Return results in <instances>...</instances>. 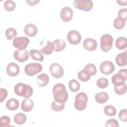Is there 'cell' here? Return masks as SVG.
Instances as JSON below:
<instances>
[{
	"instance_id": "obj_1",
	"label": "cell",
	"mask_w": 127,
	"mask_h": 127,
	"mask_svg": "<svg viewBox=\"0 0 127 127\" xmlns=\"http://www.w3.org/2000/svg\"><path fill=\"white\" fill-rule=\"evenodd\" d=\"M54 100L60 103H65L68 99V93L65 85L62 83L54 85L52 89Z\"/></svg>"
},
{
	"instance_id": "obj_2",
	"label": "cell",
	"mask_w": 127,
	"mask_h": 127,
	"mask_svg": "<svg viewBox=\"0 0 127 127\" xmlns=\"http://www.w3.org/2000/svg\"><path fill=\"white\" fill-rule=\"evenodd\" d=\"M14 93L18 96L29 98L33 93V89L31 86L23 83H17L14 87Z\"/></svg>"
},
{
	"instance_id": "obj_3",
	"label": "cell",
	"mask_w": 127,
	"mask_h": 127,
	"mask_svg": "<svg viewBox=\"0 0 127 127\" xmlns=\"http://www.w3.org/2000/svg\"><path fill=\"white\" fill-rule=\"evenodd\" d=\"M87 101L88 97L85 93H78L75 97L74 103L75 108L79 111L84 110L86 108Z\"/></svg>"
},
{
	"instance_id": "obj_4",
	"label": "cell",
	"mask_w": 127,
	"mask_h": 127,
	"mask_svg": "<svg viewBox=\"0 0 127 127\" xmlns=\"http://www.w3.org/2000/svg\"><path fill=\"white\" fill-rule=\"evenodd\" d=\"M127 79V69L126 68L120 69L118 73L113 75L111 80L114 86H119L126 83Z\"/></svg>"
},
{
	"instance_id": "obj_5",
	"label": "cell",
	"mask_w": 127,
	"mask_h": 127,
	"mask_svg": "<svg viewBox=\"0 0 127 127\" xmlns=\"http://www.w3.org/2000/svg\"><path fill=\"white\" fill-rule=\"evenodd\" d=\"M113 43V37L108 34L103 35L100 38V48L105 52L109 51L112 48Z\"/></svg>"
},
{
	"instance_id": "obj_6",
	"label": "cell",
	"mask_w": 127,
	"mask_h": 127,
	"mask_svg": "<svg viewBox=\"0 0 127 127\" xmlns=\"http://www.w3.org/2000/svg\"><path fill=\"white\" fill-rule=\"evenodd\" d=\"M43 66L38 63H29L26 64L24 68L25 73L29 76H34L39 73L42 70Z\"/></svg>"
},
{
	"instance_id": "obj_7",
	"label": "cell",
	"mask_w": 127,
	"mask_h": 127,
	"mask_svg": "<svg viewBox=\"0 0 127 127\" xmlns=\"http://www.w3.org/2000/svg\"><path fill=\"white\" fill-rule=\"evenodd\" d=\"M73 5L78 9L89 11L92 9L93 3L90 0H76L73 2Z\"/></svg>"
},
{
	"instance_id": "obj_8",
	"label": "cell",
	"mask_w": 127,
	"mask_h": 127,
	"mask_svg": "<svg viewBox=\"0 0 127 127\" xmlns=\"http://www.w3.org/2000/svg\"><path fill=\"white\" fill-rule=\"evenodd\" d=\"M30 43L29 38L27 37H16L12 41V45L18 50H25Z\"/></svg>"
},
{
	"instance_id": "obj_9",
	"label": "cell",
	"mask_w": 127,
	"mask_h": 127,
	"mask_svg": "<svg viewBox=\"0 0 127 127\" xmlns=\"http://www.w3.org/2000/svg\"><path fill=\"white\" fill-rule=\"evenodd\" d=\"M67 40L68 42L73 45H77L79 44L81 40V35L80 33L74 30H70L67 35Z\"/></svg>"
},
{
	"instance_id": "obj_10",
	"label": "cell",
	"mask_w": 127,
	"mask_h": 127,
	"mask_svg": "<svg viewBox=\"0 0 127 127\" xmlns=\"http://www.w3.org/2000/svg\"><path fill=\"white\" fill-rule=\"evenodd\" d=\"M51 75L56 78H60L64 75V70L63 67L58 63H53L50 66Z\"/></svg>"
},
{
	"instance_id": "obj_11",
	"label": "cell",
	"mask_w": 127,
	"mask_h": 127,
	"mask_svg": "<svg viewBox=\"0 0 127 127\" xmlns=\"http://www.w3.org/2000/svg\"><path fill=\"white\" fill-rule=\"evenodd\" d=\"M115 67L113 63L110 61L103 62L100 65V70L104 74L109 75L113 73L115 70Z\"/></svg>"
},
{
	"instance_id": "obj_12",
	"label": "cell",
	"mask_w": 127,
	"mask_h": 127,
	"mask_svg": "<svg viewBox=\"0 0 127 127\" xmlns=\"http://www.w3.org/2000/svg\"><path fill=\"white\" fill-rule=\"evenodd\" d=\"M14 58L19 62H25L29 59V54L26 50H17L14 52Z\"/></svg>"
},
{
	"instance_id": "obj_13",
	"label": "cell",
	"mask_w": 127,
	"mask_h": 127,
	"mask_svg": "<svg viewBox=\"0 0 127 127\" xmlns=\"http://www.w3.org/2000/svg\"><path fill=\"white\" fill-rule=\"evenodd\" d=\"M73 16V10L70 7L65 6L63 7L60 12V17L63 21L68 22L71 20Z\"/></svg>"
},
{
	"instance_id": "obj_14",
	"label": "cell",
	"mask_w": 127,
	"mask_h": 127,
	"mask_svg": "<svg viewBox=\"0 0 127 127\" xmlns=\"http://www.w3.org/2000/svg\"><path fill=\"white\" fill-rule=\"evenodd\" d=\"M7 74L10 76H15L17 75L20 71L19 66L16 64L11 62L8 64L6 68Z\"/></svg>"
},
{
	"instance_id": "obj_15",
	"label": "cell",
	"mask_w": 127,
	"mask_h": 127,
	"mask_svg": "<svg viewBox=\"0 0 127 127\" xmlns=\"http://www.w3.org/2000/svg\"><path fill=\"white\" fill-rule=\"evenodd\" d=\"M83 46L85 50L88 51H93L96 49L97 47V43L95 39L88 38L84 40Z\"/></svg>"
},
{
	"instance_id": "obj_16",
	"label": "cell",
	"mask_w": 127,
	"mask_h": 127,
	"mask_svg": "<svg viewBox=\"0 0 127 127\" xmlns=\"http://www.w3.org/2000/svg\"><path fill=\"white\" fill-rule=\"evenodd\" d=\"M115 60L118 65L120 66H126L127 64V51L118 54Z\"/></svg>"
},
{
	"instance_id": "obj_17",
	"label": "cell",
	"mask_w": 127,
	"mask_h": 127,
	"mask_svg": "<svg viewBox=\"0 0 127 127\" xmlns=\"http://www.w3.org/2000/svg\"><path fill=\"white\" fill-rule=\"evenodd\" d=\"M25 34L29 37H34L37 33L38 29L37 27L33 24L29 23L24 27Z\"/></svg>"
},
{
	"instance_id": "obj_18",
	"label": "cell",
	"mask_w": 127,
	"mask_h": 127,
	"mask_svg": "<svg viewBox=\"0 0 127 127\" xmlns=\"http://www.w3.org/2000/svg\"><path fill=\"white\" fill-rule=\"evenodd\" d=\"M34 107V102L32 100L29 98L24 99L21 104V108L22 110L25 112L31 111Z\"/></svg>"
},
{
	"instance_id": "obj_19",
	"label": "cell",
	"mask_w": 127,
	"mask_h": 127,
	"mask_svg": "<svg viewBox=\"0 0 127 127\" xmlns=\"http://www.w3.org/2000/svg\"><path fill=\"white\" fill-rule=\"evenodd\" d=\"M109 98L108 94L105 92H98L95 96V101L101 104L106 103L108 100Z\"/></svg>"
},
{
	"instance_id": "obj_20",
	"label": "cell",
	"mask_w": 127,
	"mask_h": 127,
	"mask_svg": "<svg viewBox=\"0 0 127 127\" xmlns=\"http://www.w3.org/2000/svg\"><path fill=\"white\" fill-rule=\"evenodd\" d=\"M49 81V77L45 73H41L37 77V82L39 87L46 86Z\"/></svg>"
},
{
	"instance_id": "obj_21",
	"label": "cell",
	"mask_w": 127,
	"mask_h": 127,
	"mask_svg": "<svg viewBox=\"0 0 127 127\" xmlns=\"http://www.w3.org/2000/svg\"><path fill=\"white\" fill-rule=\"evenodd\" d=\"M29 55L31 58L34 61L43 62L44 57L42 53L37 49H32L29 52Z\"/></svg>"
},
{
	"instance_id": "obj_22",
	"label": "cell",
	"mask_w": 127,
	"mask_h": 127,
	"mask_svg": "<svg viewBox=\"0 0 127 127\" xmlns=\"http://www.w3.org/2000/svg\"><path fill=\"white\" fill-rule=\"evenodd\" d=\"M53 43L54 47V50L57 52H61L64 49L66 46L64 41L62 39H56L53 41Z\"/></svg>"
},
{
	"instance_id": "obj_23",
	"label": "cell",
	"mask_w": 127,
	"mask_h": 127,
	"mask_svg": "<svg viewBox=\"0 0 127 127\" xmlns=\"http://www.w3.org/2000/svg\"><path fill=\"white\" fill-rule=\"evenodd\" d=\"M115 45L117 48L122 50L125 49L127 47V39L125 37H118L115 42Z\"/></svg>"
},
{
	"instance_id": "obj_24",
	"label": "cell",
	"mask_w": 127,
	"mask_h": 127,
	"mask_svg": "<svg viewBox=\"0 0 127 127\" xmlns=\"http://www.w3.org/2000/svg\"><path fill=\"white\" fill-rule=\"evenodd\" d=\"M19 106V101L15 98H10L6 103V108L11 111L17 110Z\"/></svg>"
},
{
	"instance_id": "obj_25",
	"label": "cell",
	"mask_w": 127,
	"mask_h": 127,
	"mask_svg": "<svg viewBox=\"0 0 127 127\" xmlns=\"http://www.w3.org/2000/svg\"><path fill=\"white\" fill-rule=\"evenodd\" d=\"M54 50V47L53 43L49 41H48L47 42L46 45L43 48L41 49L40 52L45 55H49L51 54Z\"/></svg>"
},
{
	"instance_id": "obj_26",
	"label": "cell",
	"mask_w": 127,
	"mask_h": 127,
	"mask_svg": "<svg viewBox=\"0 0 127 127\" xmlns=\"http://www.w3.org/2000/svg\"><path fill=\"white\" fill-rule=\"evenodd\" d=\"M27 117L26 116L22 113H19L16 114L14 117V122L15 124L21 125L24 124L26 121Z\"/></svg>"
},
{
	"instance_id": "obj_27",
	"label": "cell",
	"mask_w": 127,
	"mask_h": 127,
	"mask_svg": "<svg viewBox=\"0 0 127 127\" xmlns=\"http://www.w3.org/2000/svg\"><path fill=\"white\" fill-rule=\"evenodd\" d=\"M80 84L77 80L74 79L70 80L68 82V87L72 92H76L80 89Z\"/></svg>"
},
{
	"instance_id": "obj_28",
	"label": "cell",
	"mask_w": 127,
	"mask_h": 127,
	"mask_svg": "<svg viewBox=\"0 0 127 127\" xmlns=\"http://www.w3.org/2000/svg\"><path fill=\"white\" fill-rule=\"evenodd\" d=\"M77 77L80 81L82 82H86L90 79L91 76L85 69H83L78 72Z\"/></svg>"
},
{
	"instance_id": "obj_29",
	"label": "cell",
	"mask_w": 127,
	"mask_h": 127,
	"mask_svg": "<svg viewBox=\"0 0 127 127\" xmlns=\"http://www.w3.org/2000/svg\"><path fill=\"white\" fill-rule=\"evenodd\" d=\"M126 21L120 17H117L114 20L113 25L114 27L118 30L122 29L125 26Z\"/></svg>"
},
{
	"instance_id": "obj_30",
	"label": "cell",
	"mask_w": 127,
	"mask_h": 127,
	"mask_svg": "<svg viewBox=\"0 0 127 127\" xmlns=\"http://www.w3.org/2000/svg\"><path fill=\"white\" fill-rule=\"evenodd\" d=\"M104 112L108 116H115L117 114V110L114 106L109 105L105 107Z\"/></svg>"
},
{
	"instance_id": "obj_31",
	"label": "cell",
	"mask_w": 127,
	"mask_h": 127,
	"mask_svg": "<svg viewBox=\"0 0 127 127\" xmlns=\"http://www.w3.org/2000/svg\"><path fill=\"white\" fill-rule=\"evenodd\" d=\"M91 76L95 75L97 73V68L96 66L93 64H86L84 68Z\"/></svg>"
},
{
	"instance_id": "obj_32",
	"label": "cell",
	"mask_w": 127,
	"mask_h": 127,
	"mask_svg": "<svg viewBox=\"0 0 127 127\" xmlns=\"http://www.w3.org/2000/svg\"><path fill=\"white\" fill-rule=\"evenodd\" d=\"M64 103H60L56 101H53L51 104L52 109L56 112H60L62 111L64 108Z\"/></svg>"
},
{
	"instance_id": "obj_33",
	"label": "cell",
	"mask_w": 127,
	"mask_h": 127,
	"mask_svg": "<svg viewBox=\"0 0 127 127\" xmlns=\"http://www.w3.org/2000/svg\"><path fill=\"white\" fill-rule=\"evenodd\" d=\"M114 91L116 94L119 95L125 94L127 91V85L126 83L121 85L115 86Z\"/></svg>"
},
{
	"instance_id": "obj_34",
	"label": "cell",
	"mask_w": 127,
	"mask_h": 127,
	"mask_svg": "<svg viewBox=\"0 0 127 127\" xmlns=\"http://www.w3.org/2000/svg\"><path fill=\"white\" fill-rule=\"evenodd\" d=\"M4 9L8 11H12L15 9L16 4L13 0H6L3 3Z\"/></svg>"
},
{
	"instance_id": "obj_35",
	"label": "cell",
	"mask_w": 127,
	"mask_h": 127,
	"mask_svg": "<svg viewBox=\"0 0 127 127\" xmlns=\"http://www.w3.org/2000/svg\"><path fill=\"white\" fill-rule=\"evenodd\" d=\"M96 84L99 88L101 89H105L107 88L109 85V81L106 78L101 77L97 80Z\"/></svg>"
},
{
	"instance_id": "obj_36",
	"label": "cell",
	"mask_w": 127,
	"mask_h": 127,
	"mask_svg": "<svg viewBox=\"0 0 127 127\" xmlns=\"http://www.w3.org/2000/svg\"><path fill=\"white\" fill-rule=\"evenodd\" d=\"M5 34L6 38L10 40L13 37L17 35V31L14 28L10 27L6 30Z\"/></svg>"
},
{
	"instance_id": "obj_37",
	"label": "cell",
	"mask_w": 127,
	"mask_h": 127,
	"mask_svg": "<svg viewBox=\"0 0 127 127\" xmlns=\"http://www.w3.org/2000/svg\"><path fill=\"white\" fill-rule=\"evenodd\" d=\"M10 119L6 116H2L0 119V126L1 127H10Z\"/></svg>"
},
{
	"instance_id": "obj_38",
	"label": "cell",
	"mask_w": 127,
	"mask_h": 127,
	"mask_svg": "<svg viewBox=\"0 0 127 127\" xmlns=\"http://www.w3.org/2000/svg\"><path fill=\"white\" fill-rule=\"evenodd\" d=\"M118 117L122 121L126 122L127 121V110L126 109H122L119 113Z\"/></svg>"
},
{
	"instance_id": "obj_39",
	"label": "cell",
	"mask_w": 127,
	"mask_h": 127,
	"mask_svg": "<svg viewBox=\"0 0 127 127\" xmlns=\"http://www.w3.org/2000/svg\"><path fill=\"white\" fill-rule=\"evenodd\" d=\"M105 126L107 127H118L119 126V123L117 120L115 119H111L107 120L106 122Z\"/></svg>"
},
{
	"instance_id": "obj_40",
	"label": "cell",
	"mask_w": 127,
	"mask_h": 127,
	"mask_svg": "<svg viewBox=\"0 0 127 127\" xmlns=\"http://www.w3.org/2000/svg\"><path fill=\"white\" fill-rule=\"evenodd\" d=\"M127 9L122 8L119 10L118 13V17L122 18L125 21L127 20Z\"/></svg>"
},
{
	"instance_id": "obj_41",
	"label": "cell",
	"mask_w": 127,
	"mask_h": 127,
	"mask_svg": "<svg viewBox=\"0 0 127 127\" xmlns=\"http://www.w3.org/2000/svg\"><path fill=\"white\" fill-rule=\"evenodd\" d=\"M7 96V91L5 88L0 89V102L1 103L6 98Z\"/></svg>"
},
{
	"instance_id": "obj_42",
	"label": "cell",
	"mask_w": 127,
	"mask_h": 127,
	"mask_svg": "<svg viewBox=\"0 0 127 127\" xmlns=\"http://www.w3.org/2000/svg\"><path fill=\"white\" fill-rule=\"evenodd\" d=\"M26 2L28 3V4H29V5L31 6H34L35 5H36L39 1V0H26Z\"/></svg>"
},
{
	"instance_id": "obj_43",
	"label": "cell",
	"mask_w": 127,
	"mask_h": 127,
	"mask_svg": "<svg viewBox=\"0 0 127 127\" xmlns=\"http://www.w3.org/2000/svg\"><path fill=\"white\" fill-rule=\"evenodd\" d=\"M117 3H118L119 5H121V6H125L127 5V0H117Z\"/></svg>"
}]
</instances>
